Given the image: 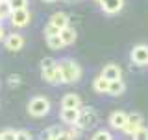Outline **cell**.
<instances>
[{
	"mask_svg": "<svg viewBox=\"0 0 148 140\" xmlns=\"http://www.w3.org/2000/svg\"><path fill=\"white\" fill-rule=\"evenodd\" d=\"M59 65V70H61V77H63V83H76L80 81L82 77V68L80 65L72 59H63Z\"/></svg>",
	"mask_w": 148,
	"mask_h": 140,
	"instance_id": "6da1fadb",
	"label": "cell"
},
{
	"mask_svg": "<svg viewBox=\"0 0 148 140\" xmlns=\"http://www.w3.org/2000/svg\"><path fill=\"white\" fill-rule=\"evenodd\" d=\"M50 100L46 96H35L30 100V103H28V113L32 116H35V118H43L50 113Z\"/></svg>",
	"mask_w": 148,
	"mask_h": 140,
	"instance_id": "7a4b0ae2",
	"label": "cell"
},
{
	"mask_svg": "<svg viewBox=\"0 0 148 140\" xmlns=\"http://www.w3.org/2000/svg\"><path fill=\"white\" fill-rule=\"evenodd\" d=\"M96 122H98V114H96V111L92 109V107H83V109H80V116H78V122L76 125L82 129H91L95 127Z\"/></svg>",
	"mask_w": 148,
	"mask_h": 140,
	"instance_id": "3957f363",
	"label": "cell"
},
{
	"mask_svg": "<svg viewBox=\"0 0 148 140\" xmlns=\"http://www.w3.org/2000/svg\"><path fill=\"white\" fill-rule=\"evenodd\" d=\"M9 20H11V26H15V28H26L32 20V13L28 11V7L13 9L11 15H9Z\"/></svg>",
	"mask_w": 148,
	"mask_h": 140,
	"instance_id": "277c9868",
	"label": "cell"
},
{
	"mask_svg": "<svg viewBox=\"0 0 148 140\" xmlns=\"http://www.w3.org/2000/svg\"><path fill=\"white\" fill-rule=\"evenodd\" d=\"M41 76L46 83H50V85H59V83H63V77H61V70H59V65L56 63L54 67L50 68H45L41 70Z\"/></svg>",
	"mask_w": 148,
	"mask_h": 140,
	"instance_id": "5b68a950",
	"label": "cell"
},
{
	"mask_svg": "<svg viewBox=\"0 0 148 140\" xmlns=\"http://www.w3.org/2000/svg\"><path fill=\"white\" fill-rule=\"evenodd\" d=\"M141 127H143V116L137 114V113H133V114H128V120H126V125L122 127V133L133 137Z\"/></svg>",
	"mask_w": 148,
	"mask_h": 140,
	"instance_id": "8992f818",
	"label": "cell"
},
{
	"mask_svg": "<svg viewBox=\"0 0 148 140\" xmlns=\"http://www.w3.org/2000/svg\"><path fill=\"white\" fill-rule=\"evenodd\" d=\"M4 46H6V50L9 52H18V50H22V46H24V37L21 33H9L4 37Z\"/></svg>",
	"mask_w": 148,
	"mask_h": 140,
	"instance_id": "52a82bcc",
	"label": "cell"
},
{
	"mask_svg": "<svg viewBox=\"0 0 148 140\" xmlns=\"http://www.w3.org/2000/svg\"><path fill=\"white\" fill-rule=\"evenodd\" d=\"M132 61H133V65H139V67L148 65V46L146 44L133 46V50H132Z\"/></svg>",
	"mask_w": 148,
	"mask_h": 140,
	"instance_id": "ba28073f",
	"label": "cell"
},
{
	"mask_svg": "<svg viewBox=\"0 0 148 140\" xmlns=\"http://www.w3.org/2000/svg\"><path fill=\"white\" fill-rule=\"evenodd\" d=\"M98 2L102 6V11L108 15H115L124 7V0H98Z\"/></svg>",
	"mask_w": 148,
	"mask_h": 140,
	"instance_id": "9c48e42d",
	"label": "cell"
},
{
	"mask_svg": "<svg viewBox=\"0 0 148 140\" xmlns=\"http://www.w3.org/2000/svg\"><path fill=\"white\" fill-rule=\"evenodd\" d=\"M61 109H82V98L74 92H69L61 98Z\"/></svg>",
	"mask_w": 148,
	"mask_h": 140,
	"instance_id": "30bf717a",
	"label": "cell"
},
{
	"mask_svg": "<svg viewBox=\"0 0 148 140\" xmlns=\"http://www.w3.org/2000/svg\"><path fill=\"white\" fill-rule=\"evenodd\" d=\"M126 120H128V113H124V111H115V113L109 114V125L113 129L122 131V127L126 125Z\"/></svg>",
	"mask_w": 148,
	"mask_h": 140,
	"instance_id": "8fae6325",
	"label": "cell"
},
{
	"mask_svg": "<svg viewBox=\"0 0 148 140\" xmlns=\"http://www.w3.org/2000/svg\"><path fill=\"white\" fill-rule=\"evenodd\" d=\"M100 76L106 77L108 81H115V79H122V70L119 65H106Z\"/></svg>",
	"mask_w": 148,
	"mask_h": 140,
	"instance_id": "7c38bea8",
	"label": "cell"
},
{
	"mask_svg": "<svg viewBox=\"0 0 148 140\" xmlns=\"http://www.w3.org/2000/svg\"><path fill=\"white\" fill-rule=\"evenodd\" d=\"M78 116H80V109H61V113H59L61 122L67 125H74L78 122Z\"/></svg>",
	"mask_w": 148,
	"mask_h": 140,
	"instance_id": "4fadbf2b",
	"label": "cell"
},
{
	"mask_svg": "<svg viewBox=\"0 0 148 140\" xmlns=\"http://www.w3.org/2000/svg\"><path fill=\"white\" fill-rule=\"evenodd\" d=\"M76 37H78V33H76V30H74L72 26H67V28H63V30H59V39L63 41L65 46L74 44L76 43Z\"/></svg>",
	"mask_w": 148,
	"mask_h": 140,
	"instance_id": "5bb4252c",
	"label": "cell"
},
{
	"mask_svg": "<svg viewBox=\"0 0 148 140\" xmlns=\"http://www.w3.org/2000/svg\"><path fill=\"white\" fill-rule=\"evenodd\" d=\"M50 24L52 26H56L58 30H63V28H67L69 26V17L65 15V13H61V11H58V13H54L52 17H50Z\"/></svg>",
	"mask_w": 148,
	"mask_h": 140,
	"instance_id": "9a60e30c",
	"label": "cell"
},
{
	"mask_svg": "<svg viewBox=\"0 0 148 140\" xmlns=\"http://www.w3.org/2000/svg\"><path fill=\"white\" fill-rule=\"evenodd\" d=\"M124 90H126V85H124L122 79H115V81H109L108 94H111V96H120V94H124Z\"/></svg>",
	"mask_w": 148,
	"mask_h": 140,
	"instance_id": "2e32d148",
	"label": "cell"
},
{
	"mask_svg": "<svg viewBox=\"0 0 148 140\" xmlns=\"http://www.w3.org/2000/svg\"><path fill=\"white\" fill-rule=\"evenodd\" d=\"M108 87H109V81H108L106 77H102V76L95 77V81H92V88H95L98 94H104V92H108Z\"/></svg>",
	"mask_w": 148,
	"mask_h": 140,
	"instance_id": "e0dca14e",
	"label": "cell"
},
{
	"mask_svg": "<svg viewBox=\"0 0 148 140\" xmlns=\"http://www.w3.org/2000/svg\"><path fill=\"white\" fill-rule=\"evenodd\" d=\"M46 44H48L50 50H61L63 48V41L59 39V35H54V37H46Z\"/></svg>",
	"mask_w": 148,
	"mask_h": 140,
	"instance_id": "ac0fdd59",
	"label": "cell"
},
{
	"mask_svg": "<svg viewBox=\"0 0 148 140\" xmlns=\"http://www.w3.org/2000/svg\"><path fill=\"white\" fill-rule=\"evenodd\" d=\"M11 11H13V9H11V6H9L8 0H0V18H2V20L8 18L9 15H11Z\"/></svg>",
	"mask_w": 148,
	"mask_h": 140,
	"instance_id": "d6986e66",
	"label": "cell"
},
{
	"mask_svg": "<svg viewBox=\"0 0 148 140\" xmlns=\"http://www.w3.org/2000/svg\"><path fill=\"white\" fill-rule=\"evenodd\" d=\"M91 140H113V137H111L109 131H104V129H100V131H96L95 135H92Z\"/></svg>",
	"mask_w": 148,
	"mask_h": 140,
	"instance_id": "ffe728a7",
	"label": "cell"
},
{
	"mask_svg": "<svg viewBox=\"0 0 148 140\" xmlns=\"http://www.w3.org/2000/svg\"><path fill=\"white\" fill-rule=\"evenodd\" d=\"M61 131H63V129L59 127V125H52V127H48V129H46V133L43 135V138H45V137H52V138H56V137H58V135L61 133Z\"/></svg>",
	"mask_w": 148,
	"mask_h": 140,
	"instance_id": "44dd1931",
	"label": "cell"
},
{
	"mask_svg": "<svg viewBox=\"0 0 148 140\" xmlns=\"http://www.w3.org/2000/svg\"><path fill=\"white\" fill-rule=\"evenodd\" d=\"M11 9H24L28 7V0H8Z\"/></svg>",
	"mask_w": 148,
	"mask_h": 140,
	"instance_id": "7402d4cb",
	"label": "cell"
},
{
	"mask_svg": "<svg viewBox=\"0 0 148 140\" xmlns=\"http://www.w3.org/2000/svg\"><path fill=\"white\" fill-rule=\"evenodd\" d=\"M133 140H148V127L143 125V127L139 129L135 135H133Z\"/></svg>",
	"mask_w": 148,
	"mask_h": 140,
	"instance_id": "603a6c76",
	"label": "cell"
},
{
	"mask_svg": "<svg viewBox=\"0 0 148 140\" xmlns=\"http://www.w3.org/2000/svg\"><path fill=\"white\" fill-rule=\"evenodd\" d=\"M54 35H59V30L48 22V24L45 26V37H54Z\"/></svg>",
	"mask_w": 148,
	"mask_h": 140,
	"instance_id": "cb8c5ba5",
	"label": "cell"
},
{
	"mask_svg": "<svg viewBox=\"0 0 148 140\" xmlns=\"http://www.w3.org/2000/svg\"><path fill=\"white\" fill-rule=\"evenodd\" d=\"M21 76H18V74H11V76H8V85L9 87H18L21 85Z\"/></svg>",
	"mask_w": 148,
	"mask_h": 140,
	"instance_id": "d4e9b609",
	"label": "cell"
},
{
	"mask_svg": "<svg viewBox=\"0 0 148 140\" xmlns=\"http://www.w3.org/2000/svg\"><path fill=\"white\" fill-rule=\"evenodd\" d=\"M0 140H15V131H13V129H4V131H0Z\"/></svg>",
	"mask_w": 148,
	"mask_h": 140,
	"instance_id": "484cf974",
	"label": "cell"
},
{
	"mask_svg": "<svg viewBox=\"0 0 148 140\" xmlns=\"http://www.w3.org/2000/svg\"><path fill=\"white\" fill-rule=\"evenodd\" d=\"M15 140H32V133L30 131H24V129L15 131Z\"/></svg>",
	"mask_w": 148,
	"mask_h": 140,
	"instance_id": "4316f807",
	"label": "cell"
},
{
	"mask_svg": "<svg viewBox=\"0 0 148 140\" xmlns=\"http://www.w3.org/2000/svg\"><path fill=\"white\" fill-rule=\"evenodd\" d=\"M56 65V61L52 57H45L43 61H41V70H45V68H50V67H54Z\"/></svg>",
	"mask_w": 148,
	"mask_h": 140,
	"instance_id": "83f0119b",
	"label": "cell"
},
{
	"mask_svg": "<svg viewBox=\"0 0 148 140\" xmlns=\"http://www.w3.org/2000/svg\"><path fill=\"white\" fill-rule=\"evenodd\" d=\"M56 140H74V138H72V135H71V133H69V131H67V129H63V131H61V133H59V135H58V137H56Z\"/></svg>",
	"mask_w": 148,
	"mask_h": 140,
	"instance_id": "f1b7e54d",
	"label": "cell"
},
{
	"mask_svg": "<svg viewBox=\"0 0 148 140\" xmlns=\"http://www.w3.org/2000/svg\"><path fill=\"white\" fill-rule=\"evenodd\" d=\"M4 37H6V30H4L2 22H0V43H2V41H4Z\"/></svg>",
	"mask_w": 148,
	"mask_h": 140,
	"instance_id": "f546056e",
	"label": "cell"
},
{
	"mask_svg": "<svg viewBox=\"0 0 148 140\" xmlns=\"http://www.w3.org/2000/svg\"><path fill=\"white\" fill-rule=\"evenodd\" d=\"M43 140H56V138H52V137H45Z\"/></svg>",
	"mask_w": 148,
	"mask_h": 140,
	"instance_id": "4dcf8cb0",
	"label": "cell"
},
{
	"mask_svg": "<svg viewBox=\"0 0 148 140\" xmlns=\"http://www.w3.org/2000/svg\"><path fill=\"white\" fill-rule=\"evenodd\" d=\"M65 2H69V4H71V2H78V0H65Z\"/></svg>",
	"mask_w": 148,
	"mask_h": 140,
	"instance_id": "1f68e13d",
	"label": "cell"
},
{
	"mask_svg": "<svg viewBox=\"0 0 148 140\" xmlns=\"http://www.w3.org/2000/svg\"><path fill=\"white\" fill-rule=\"evenodd\" d=\"M45 2H56V0H45Z\"/></svg>",
	"mask_w": 148,
	"mask_h": 140,
	"instance_id": "d6a6232c",
	"label": "cell"
}]
</instances>
